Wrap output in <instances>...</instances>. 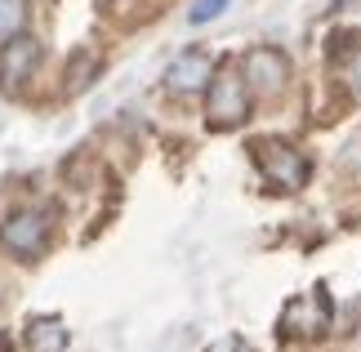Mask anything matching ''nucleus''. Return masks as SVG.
Returning a JSON list of instances; mask_svg holds the SVG:
<instances>
[{
    "label": "nucleus",
    "instance_id": "nucleus-1",
    "mask_svg": "<svg viewBox=\"0 0 361 352\" xmlns=\"http://www.w3.org/2000/svg\"><path fill=\"white\" fill-rule=\"evenodd\" d=\"M49 236H54V210H45V205L9 210L5 223H0V245H5L13 259H23V263L45 255Z\"/></svg>",
    "mask_w": 361,
    "mask_h": 352
},
{
    "label": "nucleus",
    "instance_id": "nucleus-2",
    "mask_svg": "<svg viewBox=\"0 0 361 352\" xmlns=\"http://www.w3.org/2000/svg\"><path fill=\"white\" fill-rule=\"evenodd\" d=\"M250 98H255V90L245 85L241 67H219L210 90H205V121L214 130H237L250 116Z\"/></svg>",
    "mask_w": 361,
    "mask_h": 352
},
{
    "label": "nucleus",
    "instance_id": "nucleus-3",
    "mask_svg": "<svg viewBox=\"0 0 361 352\" xmlns=\"http://www.w3.org/2000/svg\"><path fill=\"white\" fill-rule=\"evenodd\" d=\"M255 165H259V174L281 192H299L303 183H308V174H312L308 157H303L299 147L281 143V138H259L255 143Z\"/></svg>",
    "mask_w": 361,
    "mask_h": 352
},
{
    "label": "nucleus",
    "instance_id": "nucleus-4",
    "mask_svg": "<svg viewBox=\"0 0 361 352\" xmlns=\"http://www.w3.org/2000/svg\"><path fill=\"white\" fill-rule=\"evenodd\" d=\"M330 321H335V303H330L326 286H317L308 294H295V299L281 308L276 330H281L286 339H317V334L330 330Z\"/></svg>",
    "mask_w": 361,
    "mask_h": 352
},
{
    "label": "nucleus",
    "instance_id": "nucleus-5",
    "mask_svg": "<svg viewBox=\"0 0 361 352\" xmlns=\"http://www.w3.org/2000/svg\"><path fill=\"white\" fill-rule=\"evenodd\" d=\"M241 76L259 98H276L290 85V59L272 45H255V49H245V59H241Z\"/></svg>",
    "mask_w": 361,
    "mask_h": 352
},
{
    "label": "nucleus",
    "instance_id": "nucleus-6",
    "mask_svg": "<svg viewBox=\"0 0 361 352\" xmlns=\"http://www.w3.org/2000/svg\"><path fill=\"white\" fill-rule=\"evenodd\" d=\"M40 59H45V49H40V40L27 36V32L0 40V90H18V85H27V80L36 76Z\"/></svg>",
    "mask_w": 361,
    "mask_h": 352
},
{
    "label": "nucleus",
    "instance_id": "nucleus-7",
    "mask_svg": "<svg viewBox=\"0 0 361 352\" xmlns=\"http://www.w3.org/2000/svg\"><path fill=\"white\" fill-rule=\"evenodd\" d=\"M214 59L205 49H183V54H174V63L165 67V90L178 94V98H188V94H201V90H210V80H214Z\"/></svg>",
    "mask_w": 361,
    "mask_h": 352
},
{
    "label": "nucleus",
    "instance_id": "nucleus-8",
    "mask_svg": "<svg viewBox=\"0 0 361 352\" xmlns=\"http://www.w3.org/2000/svg\"><path fill=\"white\" fill-rule=\"evenodd\" d=\"M72 334H67L63 317H32L27 321V348L32 352H67Z\"/></svg>",
    "mask_w": 361,
    "mask_h": 352
},
{
    "label": "nucleus",
    "instance_id": "nucleus-9",
    "mask_svg": "<svg viewBox=\"0 0 361 352\" xmlns=\"http://www.w3.org/2000/svg\"><path fill=\"white\" fill-rule=\"evenodd\" d=\"M27 18H32V0H0V40L27 32Z\"/></svg>",
    "mask_w": 361,
    "mask_h": 352
},
{
    "label": "nucleus",
    "instance_id": "nucleus-10",
    "mask_svg": "<svg viewBox=\"0 0 361 352\" xmlns=\"http://www.w3.org/2000/svg\"><path fill=\"white\" fill-rule=\"evenodd\" d=\"M232 5V0H192V9H188V23L192 27H205V23H214L219 13H224Z\"/></svg>",
    "mask_w": 361,
    "mask_h": 352
},
{
    "label": "nucleus",
    "instance_id": "nucleus-11",
    "mask_svg": "<svg viewBox=\"0 0 361 352\" xmlns=\"http://www.w3.org/2000/svg\"><path fill=\"white\" fill-rule=\"evenodd\" d=\"M205 352H255V348H250V344L241 339V334H228V339H214Z\"/></svg>",
    "mask_w": 361,
    "mask_h": 352
},
{
    "label": "nucleus",
    "instance_id": "nucleus-12",
    "mask_svg": "<svg viewBox=\"0 0 361 352\" xmlns=\"http://www.w3.org/2000/svg\"><path fill=\"white\" fill-rule=\"evenodd\" d=\"M0 352H13V344H9V334H0Z\"/></svg>",
    "mask_w": 361,
    "mask_h": 352
},
{
    "label": "nucleus",
    "instance_id": "nucleus-13",
    "mask_svg": "<svg viewBox=\"0 0 361 352\" xmlns=\"http://www.w3.org/2000/svg\"><path fill=\"white\" fill-rule=\"evenodd\" d=\"M357 85H361V59H357Z\"/></svg>",
    "mask_w": 361,
    "mask_h": 352
}]
</instances>
